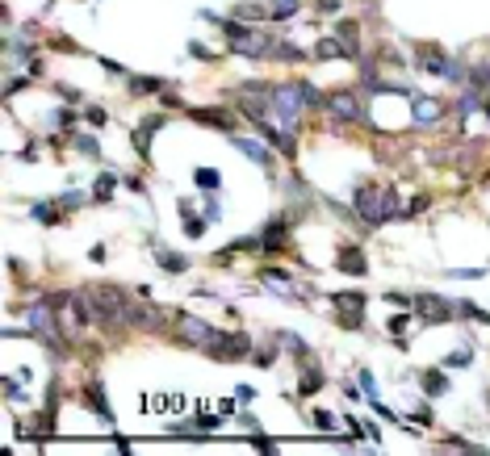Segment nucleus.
Segmentation results:
<instances>
[{"mask_svg": "<svg viewBox=\"0 0 490 456\" xmlns=\"http://www.w3.org/2000/svg\"><path fill=\"white\" fill-rule=\"evenodd\" d=\"M352 210L364 218V227H382V222L399 218V210H402L399 188H394V184H357Z\"/></svg>", "mask_w": 490, "mask_h": 456, "instance_id": "obj_1", "label": "nucleus"}, {"mask_svg": "<svg viewBox=\"0 0 490 456\" xmlns=\"http://www.w3.org/2000/svg\"><path fill=\"white\" fill-rule=\"evenodd\" d=\"M84 297L92 306V322H101V326H122L126 322V310H130V293L126 289H118V285H89Z\"/></svg>", "mask_w": 490, "mask_h": 456, "instance_id": "obj_2", "label": "nucleus"}, {"mask_svg": "<svg viewBox=\"0 0 490 456\" xmlns=\"http://www.w3.org/2000/svg\"><path fill=\"white\" fill-rule=\"evenodd\" d=\"M272 122H281L285 130H294V126L302 122V89H298V84L272 89Z\"/></svg>", "mask_w": 490, "mask_h": 456, "instance_id": "obj_3", "label": "nucleus"}, {"mask_svg": "<svg viewBox=\"0 0 490 456\" xmlns=\"http://www.w3.org/2000/svg\"><path fill=\"white\" fill-rule=\"evenodd\" d=\"M180 335L193 343V348H201V352H210L218 339H223V331H214L210 322H201V319H193V314H180Z\"/></svg>", "mask_w": 490, "mask_h": 456, "instance_id": "obj_4", "label": "nucleus"}, {"mask_svg": "<svg viewBox=\"0 0 490 456\" xmlns=\"http://www.w3.org/2000/svg\"><path fill=\"white\" fill-rule=\"evenodd\" d=\"M327 113H331L335 122H344V126L364 122V109H360L357 92H331V96H327Z\"/></svg>", "mask_w": 490, "mask_h": 456, "instance_id": "obj_5", "label": "nucleus"}, {"mask_svg": "<svg viewBox=\"0 0 490 456\" xmlns=\"http://www.w3.org/2000/svg\"><path fill=\"white\" fill-rule=\"evenodd\" d=\"M252 352H256V348H252V339H247L243 331L223 335V339L210 348V356H214V360H252Z\"/></svg>", "mask_w": 490, "mask_h": 456, "instance_id": "obj_6", "label": "nucleus"}, {"mask_svg": "<svg viewBox=\"0 0 490 456\" xmlns=\"http://www.w3.org/2000/svg\"><path fill=\"white\" fill-rule=\"evenodd\" d=\"M285 239H289V222H285V218H272V222L260 230L256 247H260V251H281V247H285Z\"/></svg>", "mask_w": 490, "mask_h": 456, "instance_id": "obj_7", "label": "nucleus"}, {"mask_svg": "<svg viewBox=\"0 0 490 456\" xmlns=\"http://www.w3.org/2000/svg\"><path fill=\"white\" fill-rule=\"evenodd\" d=\"M415 306L423 310V319H432V322H448L452 314H457V306H448L445 297H436V293H423V297H415Z\"/></svg>", "mask_w": 490, "mask_h": 456, "instance_id": "obj_8", "label": "nucleus"}, {"mask_svg": "<svg viewBox=\"0 0 490 456\" xmlns=\"http://www.w3.org/2000/svg\"><path fill=\"white\" fill-rule=\"evenodd\" d=\"M126 322H130V326H143V331H160V326H164V310H160V306H134L130 302Z\"/></svg>", "mask_w": 490, "mask_h": 456, "instance_id": "obj_9", "label": "nucleus"}, {"mask_svg": "<svg viewBox=\"0 0 490 456\" xmlns=\"http://www.w3.org/2000/svg\"><path fill=\"white\" fill-rule=\"evenodd\" d=\"M335 264H340V273H348V276H364V251H360L357 243H344L340 251H335Z\"/></svg>", "mask_w": 490, "mask_h": 456, "instance_id": "obj_10", "label": "nucleus"}, {"mask_svg": "<svg viewBox=\"0 0 490 456\" xmlns=\"http://www.w3.org/2000/svg\"><path fill=\"white\" fill-rule=\"evenodd\" d=\"M230 142H235V147H239V151H243V155H247V159H252L256 168L272 172V151H268V147H260L256 138H230Z\"/></svg>", "mask_w": 490, "mask_h": 456, "instance_id": "obj_11", "label": "nucleus"}, {"mask_svg": "<svg viewBox=\"0 0 490 456\" xmlns=\"http://www.w3.org/2000/svg\"><path fill=\"white\" fill-rule=\"evenodd\" d=\"M189 118L193 122H201V126H214V130H235V118L230 113H223V109H189Z\"/></svg>", "mask_w": 490, "mask_h": 456, "instance_id": "obj_12", "label": "nucleus"}, {"mask_svg": "<svg viewBox=\"0 0 490 456\" xmlns=\"http://www.w3.org/2000/svg\"><path fill=\"white\" fill-rule=\"evenodd\" d=\"M84 402L92 406V414H101L105 423H113V411H109V398H105V385H101V381H89V385H84Z\"/></svg>", "mask_w": 490, "mask_h": 456, "instance_id": "obj_13", "label": "nucleus"}, {"mask_svg": "<svg viewBox=\"0 0 490 456\" xmlns=\"http://www.w3.org/2000/svg\"><path fill=\"white\" fill-rule=\"evenodd\" d=\"M160 126H164V118H160V113H151V118L134 130V151H138L143 159H151V130H160Z\"/></svg>", "mask_w": 490, "mask_h": 456, "instance_id": "obj_14", "label": "nucleus"}, {"mask_svg": "<svg viewBox=\"0 0 490 456\" xmlns=\"http://www.w3.org/2000/svg\"><path fill=\"white\" fill-rule=\"evenodd\" d=\"M440 118H445V105H440L436 96H432V101H428V96L415 101V122H419V126H432V122H440Z\"/></svg>", "mask_w": 490, "mask_h": 456, "instance_id": "obj_15", "label": "nucleus"}, {"mask_svg": "<svg viewBox=\"0 0 490 456\" xmlns=\"http://www.w3.org/2000/svg\"><path fill=\"white\" fill-rule=\"evenodd\" d=\"M130 92H134V96H151V92H164V76H130Z\"/></svg>", "mask_w": 490, "mask_h": 456, "instance_id": "obj_16", "label": "nucleus"}, {"mask_svg": "<svg viewBox=\"0 0 490 456\" xmlns=\"http://www.w3.org/2000/svg\"><path fill=\"white\" fill-rule=\"evenodd\" d=\"M314 55L318 59H340V55H348V46H340V38H318Z\"/></svg>", "mask_w": 490, "mask_h": 456, "instance_id": "obj_17", "label": "nucleus"}, {"mask_svg": "<svg viewBox=\"0 0 490 456\" xmlns=\"http://www.w3.org/2000/svg\"><path fill=\"white\" fill-rule=\"evenodd\" d=\"M318 389H323V372H318V368H306V377H302V385H298V394H302V398H311V394H318Z\"/></svg>", "mask_w": 490, "mask_h": 456, "instance_id": "obj_18", "label": "nucleus"}, {"mask_svg": "<svg viewBox=\"0 0 490 456\" xmlns=\"http://www.w3.org/2000/svg\"><path fill=\"white\" fill-rule=\"evenodd\" d=\"M155 260H160L168 273H189V260H184V256H177V251H155Z\"/></svg>", "mask_w": 490, "mask_h": 456, "instance_id": "obj_19", "label": "nucleus"}, {"mask_svg": "<svg viewBox=\"0 0 490 456\" xmlns=\"http://www.w3.org/2000/svg\"><path fill=\"white\" fill-rule=\"evenodd\" d=\"M423 389H428L432 398H440V394H448V377L445 372H423Z\"/></svg>", "mask_w": 490, "mask_h": 456, "instance_id": "obj_20", "label": "nucleus"}, {"mask_svg": "<svg viewBox=\"0 0 490 456\" xmlns=\"http://www.w3.org/2000/svg\"><path fill=\"white\" fill-rule=\"evenodd\" d=\"M180 214H184V234H189V239H201V234H206V222H201V218H193L184 201H180Z\"/></svg>", "mask_w": 490, "mask_h": 456, "instance_id": "obj_21", "label": "nucleus"}, {"mask_svg": "<svg viewBox=\"0 0 490 456\" xmlns=\"http://www.w3.org/2000/svg\"><path fill=\"white\" fill-rule=\"evenodd\" d=\"M193 181H197V188H210V193H214V188L223 184V176H218L214 168H197V172H193Z\"/></svg>", "mask_w": 490, "mask_h": 456, "instance_id": "obj_22", "label": "nucleus"}, {"mask_svg": "<svg viewBox=\"0 0 490 456\" xmlns=\"http://www.w3.org/2000/svg\"><path fill=\"white\" fill-rule=\"evenodd\" d=\"M281 343H285V352H294V356H306V339H302V335H289V331H281Z\"/></svg>", "mask_w": 490, "mask_h": 456, "instance_id": "obj_23", "label": "nucleus"}, {"mask_svg": "<svg viewBox=\"0 0 490 456\" xmlns=\"http://www.w3.org/2000/svg\"><path fill=\"white\" fill-rule=\"evenodd\" d=\"M294 8H298V0H277V4L268 8V17H272V21H285V17H294Z\"/></svg>", "mask_w": 490, "mask_h": 456, "instance_id": "obj_24", "label": "nucleus"}, {"mask_svg": "<svg viewBox=\"0 0 490 456\" xmlns=\"http://www.w3.org/2000/svg\"><path fill=\"white\" fill-rule=\"evenodd\" d=\"M340 38L348 46V55H357V21H340Z\"/></svg>", "mask_w": 490, "mask_h": 456, "instance_id": "obj_25", "label": "nucleus"}, {"mask_svg": "<svg viewBox=\"0 0 490 456\" xmlns=\"http://www.w3.org/2000/svg\"><path fill=\"white\" fill-rule=\"evenodd\" d=\"M235 17L239 21H256V17H265V8L260 4H235Z\"/></svg>", "mask_w": 490, "mask_h": 456, "instance_id": "obj_26", "label": "nucleus"}, {"mask_svg": "<svg viewBox=\"0 0 490 456\" xmlns=\"http://www.w3.org/2000/svg\"><path fill=\"white\" fill-rule=\"evenodd\" d=\"M469 84H474V89H490V63H482V67L469 72Z\"/></svg>", "mask_w": 490, "mask_h": 456, "instance_id": "obj_27", "label": "nucleus"}, {"mask_svg": "<svg viewBox=\"0 0 490 456\" xmlns=\"http://www.w3.org/2000/svg\"><path fill=\"white\" fill-rule=\"evenodd\" d=\"M272 55H277V59H285V63H298V59H302V50H298V46H289V42H277Z\"/></svg>", "mask_w": 490, "mask_h": 456, "instance_id": "obj_28", "label": "nucleus"}, {"mask_svg": "<svg viewBox=\"0 0 490 456\" xmlns=\"http://www.w3.org/2000/svg\"><path fill=\"white\" fill-rule=\"evenodd\" d=\"M92 197H96V201H109V197H113V176H101L96 188H92Z\"/></svg>", "mask_w": 490, "mask_h": 456, "instance_id": "obj_29", "label": "nucleus"}, {"mask_svg": "<svg viewBox=\"0 0 490 456\" xmlns=\"http://www.w3.org/2000/svg\"><path fill=\"white\" fill-rule=\"evenodd\" d=\"M469 360H474V352H469V348H457V352H448L445 365L448 368H461V365H469Z\"/></svg>", "mask_w": 490, "mask_h": 456, "instance_id": "obj_30", "label": "nucleus"}, {"mask_svg": "<svg viewBox=\"0 0 490 456\" xmlns=\"http://www.w3.org/2000/svg\"><path fill=\"white\" fill-rule=\"evenodd\" d=\"M30 214H34V218H38V222H46V227H50V222H59V214H55V210H50V205H46V201H38V205H34V210H30Z\"/></svg>", "mask_w": 490, "mask_h": 456, "instance_id": "obj_31", "label": "nucleus"}, {"mask_svg": "<svg viewBox=\"0 0 490 456\" xmlns=\"http://www.w3.org/2000/svg\"><path fill=\"white\" fill-rule=\"evenodd\" d=\"M335 306H364V293H331Z\"/></svg>", "mask_w": 490, "mask_h": 456, "instance_id": "obj_32", "label": "nucleus"}, {"mask_svg": "<svg viewBox=\"0 0 490 456\" xmlns=\"http://www.w3.org/2000/svg\"><path fill=\"white\" fill-rule=\"evenodd\" d=\"M252 360H256L260 368H268L272 360H277V348H256V352H252Z\"/></svg>", "mask_w": 490, "mask_h": 456, "instance_id": "obj_33", "label": "nucleus"}, {"mask_svg": "<svg viewBox=\"0 0 490 456\" xmlns=\"http://www.w3.org/2000/svg\"><path fill=\"white\" fill-rule=\"evenodd\" d=\"M76 147H80L84 155H96V151H101V142H96L92 135H76Z\"/></svg>", "mask_w": 490, "mask_h": 456, "instance_id": "obj_34", "label": "nucleus"}, {"mask_svg": "<svg viewBox=\"0 0 490 456\" xmlns=\"http://www.w3.org/2000/svg\"><path fill=\"white\" fill-rule=\"evenodd\" d=\"M478 109V96L474 92H461V101H457V113H474Z\"/></svg>", "mask_w": 490, "mask_h": 456, "instance_id": "obj_35", "label": "nucleus"}, {"mask_svg": "<svg viewBox=\"0 0 490 456\" xmlns=\"http://www.w3.org/2000/svg\"><path fill=\"white\" fill-rule=\"evenodd\" d=\"M448 448L452 452H486L482 444H469V440H448Z\"/></svg>", "mask_w": 490, "mask_h": 456, "instance_id": "obj_36", "label": "nucleus"}, {"mask_svg": "<svg viewBox=\"0 0 490 456\" xmlns=\"http://www.w3.org/2000/svg\"><path fill=\"white\" fill-rule=\"evenodd\" d=\"M314 427H323V431H331V427H335V414H327V411H314Z\"/></svg>", "mask_w": 490, "mask_h": 456, "instance_id": "obj_37", "label": "nucleus"}, {"mask_svg": "<svg viewBox=\"0 0 490 456\" xmlns=\"http://www.w3.org/2000/svg\"><path fill=\"white\" fill-rule=\"evenodd\" d=\"M30 80H34V76H17V80H9V84H4V96H13L17 89H26Z\"/></svg>", "mask_w": 490, "mask_h": 456, "instance_id": "obj_38", "label": "nucleus"}, {"mask_svg": "<svg viewBox=\"0 0 490 456\" xmlns=\"http://www.w3.org/2000/svg\"><path fill=\"white\" fill-rule=\"evenodd\" d=\"M252 448H256V452H277V444H272L268 435H256V440H252Z\"/></svg>", "mask_w": 490, "mask_h": 456, "instance_id": "obj_39", "label": "nucleus"}, {"mask_svg": "<svg viewBox=\"0 0 490 456\" xmlns=\"http://www.w3.org/2000/svg\"><path fill=\"white\" fill-rule=\"evenodd\" d=\"M360 322H364V314H340V326H348V331H357Z\"/></svg>", "mask_w": 490, "mask_h": 456, "instance_id": "obj_40", "label": "nucleus"}, {"mask_svg": "<svg viewBox=\"0 0 490 456\" xmlns=\"http://www.w3.org/2000/svg\"><path fill=\"white\" fill-rule=\"evenodd\" d=\"M84 118H89L92 126H105V118H109V113H105V109H84Z\"/></svg>", "mask_w": 490, "mask_h": 456, "instance_id": "obj_41", "label": "nucleus"}, {"mask_svg": "<svg viewBox=\"0 0 490 456\" xmlns=\"http://www.w3.org/2000/svg\"><path fill=\"white\" fill-rule=\"evenodd\" d=\"M406 314H394V319H390V335H402V331H406Z\"/></svg>", "mask_w": 490, "mask_h": 456, "instance_id": "obj_42", "label": "nucleus"}, {"mask_svg": "<svg viewBox=\"0 0 490 456\" xmlns=\"http://www.w3.org/2000/svg\"><path fill=\"white\" fill-rule=\"evenodd\" d=\"M80 201H84V197H80V193H67V197H59V205H63V210H76V205H80Z\"/></svg>", "mask_w": 490, "mask_h": 456, "instance_id": "obj_43", "label": "nucleus"}, {"mask_svg": "<svg viewBox=\"0 0 490 456\" xmlns=\"http://www.w3.org/2000/svg\"><path fill=\"white\" fill-rule=\"evenodd\" d=\"M206 218H210V222H218V218H223V210H218V201H206Z\"/></svg>", "mask_w": 490, "mask_h": 456, "instance_id": "obj_44", "label": "nucleus"}, {"mask_svg": "<svg viewBox=\"0 0 490 456\" xmlns=\"http://www.w3.org/2000/svg\"><path fill=\"white\" fill-rule=\"evenodd\" d=\"M360 389H364V394H369V398H373V394H377V385H373V377H369V372H360Z\"/></svg>", "mask_w": 490, "mask_h": 456, "instance_id": "obj_45", "label": "nucleus"}, {"mask_svg": "<svg viewBox=\"0 0 490 456\" xmlns=\"http://www.w3.org/2000/svg\"><path fill=\"white\" fill-rule=\"evenodd\" d=\"M314 8H318V13H335V8H340V0H314Z\"/></svg>", "mask_w": 490, "mask_h": 456, "instance_id": "obj_46", "label": "nucleus"}, {"mask_svg": "<svg viewBox=\"0 0 490 456\" xmlns=\"http://www.w3.org/2000/svg\"><path fill=\"white\" fill-rule=\"evenodd\" d=\"M482 109H486V118H490V96H486V105H482Z\"/></svg>", "mask_w": 490, "mask_h": 456, "instance_id": "obj_47", "label": "nucleus"}, {"mask_svg": "<svg viewBox=\"0 0 490 456\" xmlns=\"http://www.w3.org/2000/svg\"><path fill=\"white\" fill-rule=\"evenodd\" d=\"M486 402H490V394H486Z\"/></svg>", "mask_w": 490, "mask_h": 456, "instance_id": "obj_48", "label": "nucleus"}]
</instances>
